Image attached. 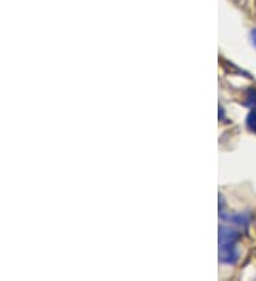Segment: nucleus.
I'll return each mask as SVG.
<instances>
[{
  "label": "nucleus",
  "instance_id": "f257e3e1",
  "mask_svg": "<svg viewBox=\"0 0 256 281\" xmlns=\"http://www.w3.org/2000/svg\"><path fill=\"white\" fill-rule=\"evenodd\" d=\"M239 233L234 227L221 226L219 229V259L225 264H234L238 260L236 243Z\"/></svg>",
  "mask_w": 256,
  "mask_h": 281
},
{
  "label": "nucleus",
  "instance_id": "f03ea898",
  "mask_svg": "<svg viewBox=\"0 0 256 281\" xmlns=\"http://www.w3.org/2000/svg\"><path fill=\"white\" fill-rule=\"evenodd\" d=\"M246 98H248V105H249V108H251V112L248 115L246 124H248V128H249L251 131L256 132V88H252V90L248 93Z\"/></svg>",
  "mask_w": 256,
  "mask_h": 281
},
{
  "label": "nucleus",
  "instance_id": "7ed1b4c3",
  "mask_svg": "<svg viewBox=\"0 0 256 281\" xmlns=\"http://www.w3.org/2000/svg\"><path fill=\"white\" fill-rule=\"evenodd\" d=\"M251 36H252V40H254V44H255V46H256V30L252 31V34H251Z\"/></svg>",
  "mask_w": 256,
  "mask_h": 281
}]
</instances>
